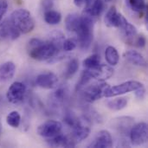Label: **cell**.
Here are the masks:
<instances>
[{
    "instance_id": "obj_1",
    "label": "cell",
    "mask_w": 148,
    "mask_h": 148,
    "mask_svg": "<svg viewBox=\"0 0 148 148\" xmlns=\"http://www.w3.org/2000/svg\"><path fill=\"white\" fill-rule=\"evenodd\" d=\"M27 49L29 57L36 61H48L61 53L49 40L42 41L39 38H32L29 40Z\"/></svg>"
},
{
    "instance_id": "obj_2",
    "label": "cell",
    "mask_w": 148,
    "mask_h": 148,
    "mask_svg": "<svg viewBox=\"0 0 148 148\" xmlns=\"http://www.w3.org/2000/svg\"><path fill=\"white\" fill-rule=\"evenodd\" d=\"M76 42L81 49H88L94 39V19L87 14L80 16L77 27L75 30Z\"/></svg>"
},
{
    "instance_id": "obj_3",
    "label": "cell",
    "mask_w": 148,
    "mask_h": 148,
    "mask_svg": "<svg viewBox=\"0 0 148 148\" xmlns=\"http://www.w3.org/2000/svg\"><path fill=\"white\" fill-rule=\"evenodd\" d=\"M10 19L16 28L23 34L31 32L35 28V20L31 13L25 9H17L14 10Z\"/></svg>"
},
{
    "instance_id": "obj_4",
    "label": "cell",
    "mask_w": 148,
    "mask_h": 148,
    "mask_svg": "<svg viewBox=\"0 0 148 148\" xmlns=\"http://www.w3.org/2000/svg\"><path fill=\"white\" fill-rule=\"evenodd\" d=\"M109 87L110 86L105 82V81H97L92 84L88 83L80 91H82L83 100L87 102L92 103L101 99L102 97H105V94Z\"/></svg>"
},
{
    "instance_id": "obj_5",
    "label": "cell",
    "mask_w": 148,
    "mask_h": 148,
    "mask_svg": "<svg viewBox=\"0 0 148 148\" xmlns=\"http://www.w3.org/2000/svg\"><path fill=\"white\" fill-rule=\"evenodd\" d=\"M91 131V120L87 116L80 117L77 124L72 128L69 139L74 147L87 139Z\"/></svg>"
},
{
    "instance_id": "obj_6",
    "label": "cell",
    "mask_w": 148,
    "mask_h": 148,
    "mask_svg": "<svg viewBox=\"0 0 148 148\" xmlns=\"http://www.w3.org/2000/svg\"><path fill=\"white\" fill-rule=\"evenodd\" d=\"M143 84L140 82L137 81H128L126 82H123L121 84L114 86V87H109V88L107 90L105 94V97L110 98V97H115L119 95H125L127 93L134 92L140 87H141Z\"/></svg>"
},
{
    "instance_id": "obj_7",
    "label": "cell",
    "mask_w": 148,
    "mask_h": 148,
    "mask_svg": "<svg viewBox=\"0 0 148 148\" xmlns=\"http://www.w3.org/2000/svg\"><path fill=\"white\" fill-rule=\"evenodd\" d=\"M131 143L134 146H141L147 142L148 127L146 122H140L134 125L129 133Z\"/></svg>"
},
{
    "instance_id": "obj_8",
    "label": "cell",
    "mask_w": 148,
    "mask_h": 148,
    "mask_svg": "<svg viewBox=\"0 0 148 148\" xmlns=\"http://www.w3.org/2000/svg\"><path fill=\"white\" fill-rule=\"evenodd\" d=\"M62 124L60 121L49 120L41 124L37 127L36 131L38 135L47 139L58 134L59 133L62 132Z\"/></svg>"
},
{
    "instance_id": "obj_9",
    "label": "cell",
    "mask_w": 148,
    "mask_h": 148,
    "mask_svg": "<svg viewBox=\"0 0 148 148\" xmlns=\"http://www.w3.org/2000/svg\"><path fill=\"white\" fill-rule=\"evenodd\" d=\"M25 94H26L25 85L20 82H15L9 88L6 94V98L10 103L18 104L23 101Z\"/></svg>"
},
{
    "instance_id": "obj_10",
    "label": "cell",
    "mask_w": 148,
    "mask_h": 148,
    "mask_svg": "<svg viewBox=\"0 0 148 148\" xmlns=\"http://www.w3.org/2000/svg\"><path fill=\"white\" fill-rule=\"evenodd\" d=\"M127 21V18L121 13L117 11L115 6L110 7V9L108 10L104 17L105 24L108 27H112V28L121 29Z\"/></svg>"
},
{
    "instance_id": "obj_11",
    "label": "cell",
    "mask_w": 148,
    "mask_h": 148,
    "mask_svg": "<svg viewBox=\"0 0 148 148\" xmlns=\"http://www.w3.org/2000/svg\"><path fill=\"white\" fill-rule=\"evenodd\" d=\"M21 35V32L16 28L10 18L0 23V42L4 40H16Z\"/></svg>"
},
{
    "instance_id": "obj_12",
    "label": "cell",
    "mask_w": 148,
    "mask_h": 148,
    "mask_svg": "<svg viewBox=\"0 0 148 148\" xmlns=\"http://www.w3.org/2000/svg\"><path fill=\"white\" fill-rule=\"evenodd\" d=\"M36 84L41 88L55 89L58 86V77L56 74L50 71H46L36 76Z\"/></svg>"
},
{
    "instance_id": "obj_13",
    "label": "cell",
    "mask_w": 148,
    "mask_h": 148,
    "mask_svg": "<svg viewBox=\"0 0 148 148\" xmlns=\"http://www.w3.org/2000/svg\"><path fill=\"white\" fill-rule=\"evenodd\" d=\"M85 69L88 71L92 79H95L97 81H106L114 75V69L111 66L101 63L95 69Z\"/></svg>"
},
{
    "instance_id": "obj_14",
    "label": "cell",
    "mask_w": 148,
    "mask_h": 148,
    "mask_svg": "<svg viewBox=\"0 0 148 148\" xmlns=\"http://www.w3.org/2000/svg\"><path fill=\"white\" fill-rule=\"evenodd\" d=\"M113 146V138L111 134L107 130H101L100 131L94 141L88 146L89 147L95 148H109Z\"/></svg>"
},
{
    "instance_id": "obj_15",
    "label": "cell",
    "mask_w": 148,
    "mask_h": 148,
    "mask_svg": "<svg viewBox=\"0 0 148 148\" xmlns=\"http://www.w3.org/2000/svg\"><path fill=\"white\" fill-rule=\"evenodd\" d=\"M134 125V119L131 117H128V116H123V117L115 119V121L114 124L116 131L120 134H121L123 136H127V137L129 136L130 130Z\"/></svg>"
},
{
    "instance_id": "obj_16",
    "label": "cell",
    "mask_w": 148,
    "mask_h": 148,
    "mask_svg": "<svg viewBox=\"0 0 148 148\" xmlns=\"http://www.w3.org/2000/svg\"><path fill=\"white\" fill-rule=\"evenodd\" d=\"M56 90L50 95L49 97V104L51 107L58 108L62 106L68 98L69 90L66 87H59L56 88Z\"/></svg>"
},
{
    "instance_id": "obj_17",
    "label": "cell",
    "mask_w": 148,
    "mask_h": 148,
    "mask_svg": "<svg viewBox=\"0 0 148 148\" xmlns=\"http://www.w3.org/2000/svg\"><path fill=\"white\" fill-rule=\"evenodd\" d=\"M105 8V2L103 0H93L88 4L83 11L84 14L91 16L93 19L99 17L103 12Z\"/></svg>"
},
{
    "instance_id": "obj_18",
    "label": "cell",
    "mask_w": 148,
    "mask_h": 148,
    "mask_svg": "<svg viewBox=\"0 0 148 148\" xmlns=\"http://www.w3.org/2000/svg\"><path fill=\"white\" fill-rule=\"evenodd\" d=\"M46 142L52 147H74L69 137L61 133L53 137L47 138Z\"/></svg>"
},
{
    "instance_id": "obj_19",
    "label": "cell",
    "mask_w": 148,
    "mask_h": 148,
    "mask_svg": "<svg viewBox=\"0 0 148 148\" xmlns=\"http://www.w3.org/2000/svg\"><path fill=\"white\" fill-rule=\"evenodd\" d=\"M16 64L12 62H6L0 66V82H7L13 78L16 73Z\"/></svg>"
},
{
    "instance_id": "obj_20",
    "label": "cell",
    "mask_w": 148,
    "mask_h": 148,
    "mask_svg": "<svg viewBox=\"0 0 148 148\" xmlns=\"http://www.w3.org/2000/svg\"><path fill=\"white\" fill-rule=\"evenodd\" d=\"M126 59L131 62L132 64L135 66L144 67L146 68L147 66V62L145 59V57L138 51L136 50H128L125 53Z\"/></svg>"
},
{
    "instance_id": "obj_21",
    "label": "cell",
    "mask_w": 148,
    "mask_h": 148,
    "mask_svg": "<svg viewBox=\"0 0 148 148\" xmlns=\"http://www.w3.org/2000/svg\"><path fill=\"white\" fill-rule=\"evenodd\" d=\"M44 21L49 25H56L62 21V14L59 11L49 10L44 12Z\"/></svg>"
},
{
    "instance_id": "obj_22",
    "label": "cell",
    "mask_w": 148,
    "mask_h": 148,
    "mask_svg": "<svg viewBox=\"0 0 148 148\" xmlns=\"http://www.w3.org/2000/svg\"><path fill=\"white\" fill-rule=\"evenodd\" d=\"M105 58L110 66H115L118 64L120 60V56L117 49L113 46H108L105 51Z\"/></svg>"
},
{
    "instance_id": "obj_23",
    "label": "cell",
    "mask_w": 148,
    "mask_h": 148,
    "mask_svg": "<svg viewBox=\"0 0 148 148\" xmlns=\"http://www.w3.org/2000/svg\"><path fill=\"white\" fill-rule=\"evenodd\" d=\"M128 103V101L125 97H120L116 98L111 101H108L107 102V107L113 111H120L127 108Z\"/></svg>"
},
{
    "instance_id": "obj_24",
    "label": "cell",
    "mask_w": 148,
    "mask_h": 148,
    "mask_svg": "<svg viewBox=\"0 0 148 148\" xmlns=\"http://www.w3.org/2000/svg\"><path fill=\"white\" fill-rule=\"evenodd\" d=\"M65 40L64 34L60 30H54L50 33L49 41L61 51L62 50V43Z\"/></svg>"
},
{
    "instance_id": "obj_25",
    "label": "cell",
    "mask_w": 148,
    "mask_h": 148,
    "mask_svg": "<svg viewBox=\"0 0 148 148\" xmlns=\"http://www.w3.org/2000/svg\"><path fill=\"white\" fill-rule=\"evenodd\" d=\"M80 19V15L75 14V13H72V14H69L66 18H65V27L68 29V31L69 32H75L78 22Z\"/></svg>"
},
{
    "instance_id": "obj_26",
    "label": "cell",
    "mask_w": 148,
    "mask_h": 148,
    "mask_svg": "<svg viewBox=\"0 0 148 148\" xmlns=\"http://www.w3.org/2000/svg\"><path fill=\"white\" fill-rule=\"evenodd\" d=\"M127 6L135 12H142L147 8V0H126Z\"/></svg>"
},
{
    "instance_id": "obj_27",
    "label": "cell",
    "mask_w": 148,
    "mask_h": 148,
    "mask_svg": "<svg viewBox=\"0 0 148 148\" xmlns=\"http://www.w3.org/2000/svg\"><path fill=\"white\" fill-rule=\"evenodd\" d=\"M83 67L87 69H95L101 64V56L97 54L89 56L83 61Z\"/></svg>"
},
{
    "instance_id": "obj_28",
    "label": "cell",
    "mask_w": 148,
    "mask_h": 148,
    "mask_svg": "<svg viewBox=\"0 0 148 148\" xmlns=\"http://www.w3.org/2000/svg\"><path fill=\"white\" fill-rule=\"evenodd\" d=\"M6 122L10 127H11L13 128H17L20 126V123H21V115H20V114L17 111L10 112L6 117Z\"/></svg>"
},
{
    "instance_id": "obj_29",
    "label": "cell",
    "mask_w": 148,
    "mask_h": 148,
    "mask_svg": "<svg viewBox=\"0 0 148 148\" xmlns=\"http://www.w3.org/2000/svg\"><path fill=\"white\" fill-rule=\"evenodd\" d=\"M79 69V62L76 59H72L69 61V62L67 65L66 70L63 74L64 77L66 79H69L71 78L78 70Z\"/></svg>"
},
{
    "instance_id": "obj_30",
    "label": "cell",
    "mask_w": 148,
    "mask_h": 148,
    "mask_svg": "<svg viewBox=\"0 0 148 148\" xmlns=\"http://www.w3.org/2000/svg\"><path fill=\"white\" fill-rule=\"evenodd\" d=\"M78 120H79V118L76 117L75 115V114L73 112H71V111H67L65 113L64 116H63V121H64V123L68 127H71V129L77 124Z\"/></svg>"
},
{
    "instance_id": "obj_31",
    "label": "cell",
    "mask_w": 148,
    "mask_h": 148,
    "mask_svg": "<svg viewBox=\"0 0 148 148\" xmlns=\"http://www.w3.org/2000/svg\"><path fill=\"white\" fill-rule=\"evenodd\" d=\"M77 47V42L76 40L74 38H69V39H65L63 43H62V50L65 52H69L74 50Z\"/></svg>"
},
{
    "instance_id": "obj_32",
    "label": "cell",
    "mask_w": 148,
    "mask_h": 148,
    "mask_svg": "<svg viewBox=\"0 0 148 148\" xmlns=\"http://www.w3.org/2000/svg\"><path fill=\"white\" fill-rule=\"evenodd\" d=\"M132 44L138 48H144L147 44V39L144 35L136 36L132 41Z\"/></svg>"
},
{
    "instance_id": "obj_33",
    "label": "cell",
    "mask_w": 148,
    "mask_h": 148,
    "mask_svg": "<svg viewBox=\"0 0 148 148\" xmlns=\"http://www.w3.org/2000/svg\"><path fill=\"white\" fill-rule=\"evenodd\" d=\"M54 6V0H42L41 1V8L45 12L47 10H52Z\"/></svg>"
},
{
    "instance_id": "obj_34",
    "label": "cell",
    "mask_w": 148,
    "mask_h": 148,
    "mask_svg": "<svg viewBox=\"0 0 148 148\" xmlns=\"http://www.w3.org/2000/svg\"><path fill=\"white\" fill-rule=\"evenodd\" d=\"M8 9V3L6 0H0V21L5 15Z\"/></svg>"
},
{
    "instance_id": "obj_35",
    "label": "cell",
    "mask_w": 148,
    "mask_h": 148,
    "mask_svg": "<svg viewBox=\"0 0 148 148\" xmlns=\"http://www.w3.org/2000/svg\"><path fill=\"white\" fill-rule=\"evenodd\" d=\"M134 92H135V96L139 100H143L146 96V88L143 85L140 87L139 88H137Z\"/></svg>"
},
{
    "instance_id": "obj_36",
    "label": "cell",
    "mask_w": 148,
    "mask_h": 148,
    "mask_svg": "<svg viewBox=\"0 0 148 148\" xmlns=\"http://www.w3.org/2000/svg\"><path fill=\"white\" fill-rule=\"evenodd\" d=\"M91 1H93V0H74V3H75V6L81 7V6L84 5V4H85V5L88 4V3H90Z\"/></svg>"
},
{
    "instance_id": "obj_37",
    "label": "cell",
    "mask_w": 148,
    "mask_h": 148,
    "mask_svg": "<svg viewBox=\"0 0 148 148\" xmlns=\"http://www.w3.org/2000/svg\"><path fill=\"white\" fill-rule=\"evenodd\" d=\"M104 2H107V3H108V2H110L111 0H103Z\"/></svg>"
},
{
    "instance_id": "obj_38",
    "label": "cell",
    "mask_w": 148,
    "mask_h": 148,
    "mask_svg": "<svg viewBox=\"0 0 148 148\" xmlns=\"http://www.w3.org/2000/svg\"><path fill=\"white\" fill-rule=\"evenodd\" d=\"M0 105H1V98H0Z\"/></svg>"
},
{
    "instance_id": "obj_39",
    "label": "cell",
    "mask_w": 148,
    "mask_h": 148,
    "mask_svg": "<svg viewBox=\"0 0 148 148\" xmlns=\"http://www.w3.org/2000/svg\"><path fill=\"white\" fill-rule=\"evenodd\" d=\"M0 132H1V127H0Z\"/></svg>"
}]
</instances>
